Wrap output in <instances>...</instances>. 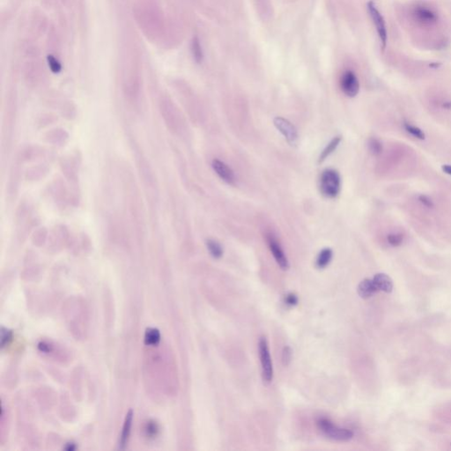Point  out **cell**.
<instances>
[{
  "mask_svg": "<svg viewBox=\"0 0 451 451\" xmlns=\"http://www.w3.org/2000/svg\"><path fill=\"white\" fill-rule=\"evenodd\" d=\"M419 201L427 208H433L434 205L432 199L429 197H427L426 195H420L419 196Z\"/></svg>",
  "mask_w": 451,
  "mask_h": 451,
  "instance_id": "cell-25",
  "label": "cell"
},
{
  "mask_svg": "<svg viewBox=\"0 0 451 451\" xmlns=\"http://www.w3.org/2000/svg\"><path fill=\"white\" fill-rule=\"evenodd\" d=\"M368 10L378 34L379 39L382 44V49H384L387 45V39H388L385 21L373 1L368 2Z\"/></svg>",
  "mask_w": 451,
  "mask_h": 451,
  "instance_id": "cell-4",
  "label": "cell"
},
{
  "mask_svg": "<svg viewBox=\"0 0 451 451\" xmlns=\"http://www.w3.org/2000/svg\"><path fill=\"white\" fill-rule=\"evenodd\" d=\"M212 167L216 174L227 184H234L236 183V177H235V174L233 172V170L223 161H220L219 160H213Z\"/></svg>",
  "mask_w": 451,
  "mask_h": 451,
  "instance_id": "cell-9",
  "label": "cell"
},
{
  "mask_svg": "<svg viewBox=\"0 0 451 451\" xmlns=\"http://www.w3.org/2000/svg\"><path fill=\"white\" fill-rule=\"evenodd\" d=\"M267 243L269 248L271 250V252L273 255L275 260L278 264V266L281 268L282 270H288L289 268V263H288V257L285 255L284 251L282 250L280 244L278 243L277 239L271 234L267 235Z\"/></svg>",
  "mask_w": 451,
  "mask_h": 451,
  "instance_id": "cell-7",
  "label": "cell"
},
{
  "mask_svg": "<svg viewBox=\"0 0 451 451\" xmlns=\"http://www.w3.org/2000/svg\"><path fill=\"white\" fill-rule=\"evenodd\" d=\"M340 87L344 94L348 97H354L360 91V83L355 73L352 71L344 73L340 80Z\"/></svg>",
  "mask_w": 451,
  "mask_h": 451,
  "instance_id": "cell-6",
  "label": "cell"
},
{
  "mask_svg": "<svg viewBox=\"0 0 451 451\" xmlns=\"http://www.w3.org/2000/svg\"><path fill=\"white\" fill-rule=\"evenodd\" d=\"M292 349L290 347H285L282 352V362L285 366H288L291 362Z\"/></svg>",
  "mask_w": 451,
  "mask_h": 451,
  "instance_id": "cell-24",
  "label": "cell"
},
{
  "mask_svg": "<svg viewBox=\"0 0 451 451\" xmlns=\"http://www.w3.org/2000/svg\"><path fill=\"white\" fill-rule=\"evenodd\" d=\"M404 127L406 129V132L410 133L411 135L413 136L414 138L421 139V140L426 139V135H425L423 131L421 129L419 128V127L415 126V125H411L410 123L405 122L404 123Z\"/></svg>",
  "mask_w": 451,
  "mask_h": 451,
  "instance_id": "cell-18",
  "label": "cell"
},
{
  "mask_svg": "<svg viewBox=\"0 0 451 451\" xmlns=\"http://www.w3.org/2000/svg\"><path fill=\"white\" fill-rule=\"evenodd\" d=\"M443 108H447V109H450L451 101H447V102H445L444 104H443Z\"/></svg>",
  "mask_w": 451,
  "mask_h": 451,
  "instance_id": "cell-30",
  "label": "cell"
},
{
  "mask_svg": "<svg viewBox=\"0 0 451 451\" xmlns=\"http://www.w3.org/2000/svg\"><path fill=\"white\" fill-rule=\"evenodd\" d=\"M377 291L378 289L375 287L373 279L369 278L363 279L358 287V294L363 299L370 298Z\"/></svg>",
  "mask_w": 451,
  "mask_h": 451,
  "instance_id": "cell-11",
  "label": "cell"
},
{
  "mask_svg": "<svg viewBox=\"0 0 451 451\" xmlns=\"http://www.w3.org/2000/svg\"><path fill=\"white\" fill-rule=\"evenodd\" d=\"M159 426L155 421L150 420L146 423V427H145V432H146V436L149 438H155L158 434H159Z\"/></svg>",
  "mask_w": 451,
  "mask_h": 451,
  "instance_id": "cell-19",
  "label": "cell"
},
{
  "mask_svg": "<svg viewBox=\"0 0 451 451\" xmlns=\"http://www.w3.org/2000/svg\"><path fill=\"white\" fill-rule=\"evenodd\" d=\"M317 427L327 438L333 441H350L354 437L353 431L347 428L339 427L334 425L330 420L325 418L319 419L317 421Z\"/></svg>",
  "mask_w": 451,
  "mask_h": 451,
  "instance_id": "cell-2",
  "label": "cell"
},
{
  "mask_svg": "<svg viewBox=\"0 0 451 451\" xmlns=\"http://www.w3.org/2000/svg\"><path fill=\"white\" fill-rule=\"evenodd\" d=\"M285 302H286V304L288 306H295L297 305V303H298V297L295 295V294H288V295H286V297H285Z\"/></svg>",
  "mask_w": 451,
  "mask_h": 451,
  "instance_id": "cell-26",
  "label": "cell"
},
{
  "mask_svg": "<svg viewBox=\"0 0 451 451\" xmlns=\"http://www.w3.org/2000/svg\"><path fill=\"white\" fill-rule=\"evenodd\" d=\"M387 240L389 245L393 247L400 246L404 241V236L402 234H389L387 236Z\"/></svg>",
  "mask_w": 451,
  "mask_h": 451,
  "instance_id": "cell-22",
  "label": "cell"
},
{
  "mask_svg": "<svg viewBox=\"0 0 451 451\" xmlns=\"http://www.w3.org/2000/svg\"><path fill=\"white\" fill-rule=\"evenodd\" d=\"M38 348L40 350L42 351V352H43V353H49V352L51 351V347H50V345L46 343V342H41V343L39 344Z\"/></svg>",
  "mask_w": 451,
  "mask_h": 451,
  "instance_id": "cell-27",
  "label": "cell"
},
{
  "mask_svg": "<svg viewBox=\"0 0 451 451\" xmlns=\"http://www.w3.org/2000/svg\"><path fill=\"white\" fill-rule=\"evenodd\" d=\"M132 420H133V412L132 410H130L125 417L121 437L119 440V448H121V449L125 448L126 445L128 443L129 437H130L131 429H132Z\"/></svg>",
  "mask_w": 451,
  "mask_h": 451,
  "instance_id": "cell-10",
  "label": "cell"
},
{
  "mask_svg": "<svg viewBox=\"0 0 451 451\" xmlns=\"http://www.w3.org/2000/svg\"><path fill=\"white\" fill-rule=\"evenodd\" d=\"M341 179L337 170H325L320 177V191L328 198H334L340 194Z\"/></svg>",
  "mask_w": 451,
  "mask_h": 451,
  "instance_id": "cell-1",
  "label": "cell"
},
{
  "mask_svg": "<svg viewBox=\"0 0 451 451\" xmlns=\"http://www.w3.org/2000/svg\"><path fill=\"white\" fill-rule=\"evenodd\" d=\"M12 337H13L12 331L7 330L6 328H2V330H1V347L4 348L5 347H7L12 340Z\"/></svg>",
  "mask_w": 451,
  "mask_h": 451,
  "instance_id": "cell-23",
  "label": "cell"
},
{
  "mask_svg": "<svg viewBox=\"0 0 451 451\" xmlns=\"http://www.w3.org/2000/svg\"><path fill=\"white\" fill-rule=\"evenodd\" d=\"M413 14L417 22L424 26L433 25L437 21V15L428 7H416L413 9Z\"/></svg>",
  "mask_w": 451,
  "mask_h": 451,
  "instance_id": "cell-8",
  "label": "cell"
},
{
  "mask_svg": "<svg viewBox=\"0 0 451 451\" xmlns=\"http://www.w3.org/2000/svg\"><path fill=\"white\" fill-rule=\"evenodd\" d=\"M273 123H274L275 127L278 129L282 135L284 136L285 139H287V141L290 146H295L297 145L298 132H297L295 125L287 119L279 118V117L274 118Z\"/></svg>",
  "mask_w": 451,
  "mask_h": 451,
  "instance_id": "cell-5",
  "label": "cell"
},
{
  "mask_svg": "<svg viewBox=\"0 0 451 451\" xmlns=\"http://www.w3.org/2000/svg\"><path fill=\"white\" fill-rule=\"evenodd\" d=\"M441 170H442V171H443L444 173L451 176V165H448V164L442 165V166H441Z\"/></svg>",
  "mask_w": 451,
  "mask_h": 451,
  "instance_id": "cell-28",
  "label": "cell"
},
{
  "mask_svg": "<svg viewBox=\"0 0 451 451\" xmlns=\"http://www.w3.org/2000/svg\"><path fill=\"white\" fill-rule=\"evenodd\" d=\"M160 340V333L159 330L155 328L147 329L145 334V344L146 346L154 347L159 344Z\"/></svg>",
  "mask_w": 451,
  "mask_h": 451,
  "instance_id": "cell-15",
  "label": "cell"
},
{
  "mask_svg": "<svg viewBox=\"0 0 451 451\" xmlns=\"http://www.w3.org/2000/svg\"><path fill=\"white\" fill-rule=\"evenodd\" d=\"M332 250L326 248L320 251V253L316 258V266L319 269H323L326 267L328 264H330V261L332 259Z\"/></svg>",
  "mask_w": 451,
  "mask_h": 451,
  "instance_id": "cell-13",
  "label": "cell"
},
{
  "mask_svg": "<svg viewBox=\"0 0 451 451\" xmlns=\"http://www.w3.org/2000/svg\"><path fill=\"white\" fill-rule=\"evenodd\" d=\"M191 52H192V56H193V59H195L196 62L198 63V64L202 63L203 59H204V53H203L201 43H200V41H199L198 36H195L192 39V42H191Z\"/></svg>",
  "mask_w": 451,
  "mask_h": 451,
  "instance_id": "cell-14",
  "label": "cell"
},
{
  "mask_svg": "<svg viewBox=\"0 0 451 451\" xmlns=\"http://www.w3.org/2000/svg\"><path fill=\"white\" fill-rule=\"evenodd\" d=\"M341 139H341V137L339 136V137L334 138V139L327 145L326 147L323 149V152L321 153V155H320L319 163L323 162V160H325L327 157L330 156V154L333 153L335 150L337 149V146L340 145V143L341 142Z\"/></svg>",
  "mask_w": 451,
  "mask_h": 451,
  "instance_id": "cell-16",
  "label": "cell"
},
{
  "mask_svg": "<svg viewBox=\"0 0 451 451\" xmlns=\"http://www.w3.org/2000/svg\"><path fill=\"white\" fill-rule=\"evenodd\" d=\"M373 281L378 290L385 292V293H390L392 291V280L388 275L384 274V273H377L373 278Z\"/></svg>",
  "mask_w": 451,
  "mask_h": 451,
  "instance_id": "cell-12",
  "label": "cell"
},
{
  "mask_svg": "<svg viewBox=\"0 0 451 451\" xmlns=\"http://www.w3.org/2000/svg\"><path fill=\"white\" fill-rule=\"evenodd\" d=\"M368 149L374 155H379L382 152V145L379 139L372 138L368 141Z\"/></svg>",
  "mask_w": 451,
  "mask_h": 451,
  "instance_id": "cell-20",
  "label": "cell"
},
{
  "mask_svg": "<svg viewBox=\"0 0 451 451\" xmlns=\"http://www.w3.org/2000/svg\"><path fill=\"white\" fill-rule=\"evenodd\" d=\"M67 445H68V447H66V449H67V450H74L76 448V447L74 446L73 443H68Z\"/></svg>",
  "mask_w": 451,
  "mask_h": 451,
  "instance_id": "cell-29",
  "label": "cell"
},
{
  "mask_svg": "<svg viewBox=\"0 0 451 451\" xmlns=\"http://www.w3.org/2000/svg\"><path fill=\"white\" fill-rule=\"evenodd\" d=\"M258 351L262 366V375L264 382H271L273 378V367L271 354L268 347L267 340L264 337H261L258 342Z\"/></svg>",
  "mask_w": 451,
  "mask_h": 451,
  "instance_id": "cell-3",
  "label": "cell"
},
{
  "mask_svg": "<svg viewBox=\"0 0 451 451\" xmlns=\"http://www.w3.org/2000/svg\"><path fill=\"white\" fill-rule=\"evenodd\" d=\"M206 246L208 249L209 252L211 254L213 258L219 259L223 256V249L221 245L219 243H217L213 240H208L206 242Z\"/></svg>",
  "mask_w": 451,
  "mask_h": 451,
  "instance_id": "cell-17",
  "label": "cell"
},
{
  "mask_svg": "<svg viewBox=\"0 0 451 451\" xmlns=\"http://www.w3.org/2000/svg\"><path fill=\"white\" fill-rule=\"evenodd\" d=\"M47 62H48L49 69L51 70L52 73H59L62 71L61 63L59 62V60L53 55H49L47 57Z\"/></svg>",
  "mask_w": 451,
  "mask_h": 451,
  "instance_id": "cell-21",
  "label": "cell"
}]
</instances>
